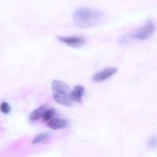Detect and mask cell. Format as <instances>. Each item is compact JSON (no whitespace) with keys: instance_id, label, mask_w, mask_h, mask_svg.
<instances>
[{"instance_id":"cell-8","label":"cell","mask_w":157,"mask_h":157,"mask_svg":"<svg viewBox=\"0 0 157 157\" xmlns=\"http://www.w3.org/2000/svg\"><path fill=\"white\" fill-rule=\"evenodd\" d=\"M47 110V107L45 106H41V107H38V109H36L35 110H34L32 113L29 116V120L32 122L34 121H37L38 120H39L40 118L42 117L43 114H44V112Z\"/></svg>"},{"instance_id":"cell-11","label":"cell","mask_w":157,"mask_h":157,"mask_svg":"<svg viewBox=\"0 0 157 157\" xmlns=\"http://www.w3.org/2000/svg\"><path fill=\"white\" fill-rule=\"evenodd\" d=\"M0 111L4 114H8L11 112V107L7 102H2L0 104Z\"/></svg>"},{"instance_id":"cell-6","label":"cell","mask_w":157,"mask_h":157,"mask_svg":"<svg viewBox=\"0 0 157 157\" xmlns=\"http://www.w3.org/2000/svg\"><path fill=\"white\" fill-rule=\"evenodd\" d=\"M85 92V89H84V86L82 85H77L75 86L73 90L71 92V98L73 101H76V102H81L82 101V98Z\"/></svg>"},{"instance_id":"cell-3","label":"cell","mask_w":157,"mask_h":157,"mask_svg":"<svg viewBox=\"0 0 157 157\" xmlns=\"http://www.w3.org/2000/svg\"><path fill=\"white\" fill-rule=\"evenodd\" d=\"M155 29L156 28H155L154 23L151 20H148L144 26L138 29L137 32L133 35V38L135 39L140 40V41L147 40L153 35Z\"/></svg>"},{"instance_id":"cell-12","label":"cell","mask_w":157,"mask_h":157,"mask_svg":"<svg viewBox=\"0 0 157 157\" xmlns=\"http://www.w3.org/2000/svg\"><path fill=\"white\" fill-rule=\"evenodd\" d=\"M156 144V138H152V139H150V145L151 146V147H153V146H155Z\"/></svg>"},{"instance_id":"cell-7","label":"cell","mask_w":157,"mask_h":157,"mask_svg":"<svg viewBox=\"0 0 157 157\" xmlns=\"http://www.w3.org/2000/svg\"><path fill=\"white\" fill-rule=\"evenodd\" d=\"M47 124L49 128L52 130H59L67 125V121L64 119H52Z\"/></svg>"},{"instance_id":"cell-2","label":"cell","mask_w":157,"mask_h":157,"mask_svg":"<svg viewBox=\"0 0 157 157\" xmlns=\"http://www.w3.org/2000/svg\"><path fill=\"white\" fill-rule=\"evenodd\" d=\"M55 102L64 106H71L73 101L71 98V88L64 81L55 80L51 84Z\"/></svg>"},{"instance_id":"cell-1","label":"cell","mask_w":157,"mask_h":157,"mask_svg":"<svg viewBox=\"0 0 157 157\" xmlns=\"http://www.w3.org/2000/svg\"><path fill=\"white\" fill-rule=\"evenodd\" d=\"M103 15L100 11L90 8L83 7L77 9L74 13V21L81 28H90L98 24Z\"/></svg>"},{"instance_id":"cell-5","label":"cell","mask_w":157,"mask_h":157,"mask_svg":"<svg viewBox=\"0 0 157 157\" xmlns=\"http://www.w3.org/2000/svg\"><path fill=\"white\" fill-rule=\"evenodd\" d=\"M117 72V69L116 67H107V68H104L97 72L92 77V80L95 82H101V81H106L108 78H111Z\"/></svg>"},{"instance_id":"cell-10","label":"cell","mask_w":157,"mask_h":157,"mask_svg":"<svg viewBox=\"0 0 157 157\" xmlns=\"http://www.w3.org/2000/svg\"><path fill=\"white\" fill-rule=\"evenodd\" d=\"M55 113V110H53V109H48V110H46L42 116V121H44V122H48L49 121L52 119L54 114Z\"/></svg>"},{"instance_id":"cell-4","label":"cell","mask_w":157,"mask_h":157,"mask_svg":"<svg viewBox=\"0 0 157 157\" xmlns=\"http://www.w3.org/2000/svg\"><path fill=\"white\" fill-rule=\"evenodd\" d=\"M58 38L61 42L74 48L81 47L86 43L85 38L80 36H58Z\"/></svg>"},{"instance_id":"cell-9","label":"cell","mask_w":157,"mask_h":157,"mask_svg":"<svg viewBox=\"0 0 157 157\" xmlns=\"http://www.w3.org/2000/svg\"><path fill=\"white\" fill-rule=\"evenodd\" d=\"M49 136H50V133H48V132H44V133H40V134H38V136H36L35 138H34L33 140H32V144H40V143L43 142V141L48 139Z\"/></svg>"}]
</instances>
